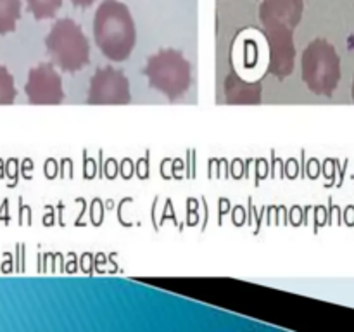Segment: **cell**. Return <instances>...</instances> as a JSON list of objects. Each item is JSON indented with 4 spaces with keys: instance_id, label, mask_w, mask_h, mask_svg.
Masks as SVG:
<instances>
[{
    "instance_id": "1",
    "label": "cell",
    "mask_w": 354,
    "mask_h": 332,
    "mask_svg": "<svg viewBox=\"0 0 354 332\" xmlns=\"http://www.w3.org/2000/svg\"><path fill=\"white\" fill-rule=\"evenodd\" d=\"M93 38L109 61H127L137 45V26L130 9L120 0H102L93 16Z\"/></svg>"
},
{
    "instance_id": "2",
    "label": "cell",
    "mask_w": 354,
    "mask_h": 332,
    "mask_svg": "<svg viewBox=\"0 0 354 332\" xmlns=\"http://www.w3.org/2000/svg\"><path fill=\"white\" fill-rule=\"evenodd\" d=\"M341 57L334 45L325 38L310 42L301 55V78L310 92L330 97L341 83Z\"/></svg>"
},
{
    "instance_id": "3",
    "label": "cell",
    "mask_w": 354,
    "mask_h": 332,
    "mask_svg": "<svg viewBox=\"0 0 354 332\" xmlns=\"http://www.w3.org/2000/svg\"><path fill=\"white\" fill-rule=\"evenodd\" d=\"M149 86L169 100H176L185 95L192 85V64L185 55L175 48H162L147 59L144 68Z\"/></svg>"
},
{
    "instance_id": "4",
    "label": "cell",
    "mask_w": 354,
    "mask_h": 332,
    "mask_svg": "<svg viewBox=\"0 0 354 332\" xmlns=\"http://www.w3.org/2000/svg\"><path fill=\"white\" fill-rule=\"evenodd\" d=\"M45 47L57 68L66 73H76L90 62V44L86 35L69 17H61L54 23L45 37Z\"/></svg>"
},
{
    "instance_id": "5",
    "label": "cell",
    "mask_w": 354,
    "mask_h": 332,
    "mask_svg": "<svg viewBox=\"0 0 354 332\" xmlns=\"http://www.w3.org/2000/svg\"><path fill=\"white\" fill-rule=\"evenodd\" d=\"M131 90L127 75L121 69L106 66L90 78L86 102L92 106H123L130 104Z\"/></svg>"
},
{
    "instance_id": "6",
    "label": "cell",
    "mask_w": 354,
    "mask_h": 332,
    "mask_svg": "<svg viewBox=\"0 0 354 332\" xmlns=\"http://www.w3.org/2000/svg\"><path fill=\"white\" fill-rule=\"evenodd\" d=\"M28 102L35 106H57L66 99L62 78L50 62H41L28 73L24 85Z\"/></svg>"
},
{
    "instance_id": "7",
    "label": "cell",
    "mask_w": 354,
    "mask_h": 332,
    "mask_svg": "<svg viewBox=\"0 0 354 332\" xmlns=\"http://www.w3.org/2000/svg\"><path fill=\"white\" fill-rule=\"evenodd\" d=\"M268 42V71L277 78L292 75L296 64L294 30L290 28H268L265 30Z\"/></svg>"
},
{
    "instance_id": "8",
    "label": "cell",
    "mask_w": 354,
    "mask_h": 332,
    "mask_svg": "<svg viewBox=\"0 0 354 332\" xmlns=\"http://www.w3.org/2000/svg\"><path fill=\"white\" fill-rule=\"evenodd\" d=\"M304 0H263L259 6V21L263 28H290L296 30L303 19Z\"/></svg>"
},
{
    "instance_id": "9",
    "label": "cell",
    "mask_w": 354,
    "mask_h": 332,
    "mask_svg": "<svg viewBox=\"0 0 354 332\" xmlns=\"http://www.w3.org/2000/svg\"><path fill=\"white\" fill-rule=\"evenodd\" d=\"M263 86L259 82H245L237 73H228L225 78V97L228 104H259L261 102Z\"/></svg>"
},
{
    "instance_id": "10",
    "label": "cell",
    "mask_w": 354,
    "mask_h": 332,
    "mask_svg": "<svg viewBox=\"0 0 354 332\" xmlns=\"http://www.w3.org/2000/svg\"><path fill=\"white\" fill-rule=\"evenodd\" d=\"M21 17V0H0V35L12 33Z\"/></svg>"
},
{
    "instance_id": "11",
    "label": "cell",
    "mask_w": 354,
    "mask_h": 332,
    "mask_svg": "<svg viewBox=\"0 0 354 332\" xmlns=\"http://www.w3.org/2000/svg\"><path fill=\"white\" fill-rule=\"evenodd\" d=\"M26 6L35 19H52L61 9L62 0H26Z\"/></svg>"
},
{
    "instance_id": "12",
    "label": "cell",
    "mask_w": 354,
    "mask_h": 332,
    "mask_svg": "<svg viewBox=\"0 0 354 332\" xmlns=\"http://www.w3.org/2000/svg\"><path fill=\"white\" fill-rule=\"evenodd\" d=\"M17 97L16 83L14 76L10 75L6 66H0V106H9L14 104Z\"/></svg>"
},
{
    "instance_id": "13",
    "label": "cell",
    "mask_w": 354,
    "mask_h": 332,
    "mask_svg": "<svg viewBox=\"0 0 354 332\" xmlns=\"http://www.w3.org/2000/svg\"><path fill=\"white\" fill-rule=\"evenodd\" d=\"M71 2H73V6H76V7H90L93 2H95V0H71Z\"/></svg>"
},
{
    "instance_id": "14",
    "label": "cell",
    "mask_w": 354,
    "mask_h": 332,
    "mask_svg": "<svg viewBox=\"0 0 354 332\" xmlns=\"http://www.w3.org/2000/svg\"><path fill=\"white\" fill-rule=\"evenodd\" d=\"M351 97H353V102H354V78H353V86H351Z\"/></svg>"
}]
</instances>
